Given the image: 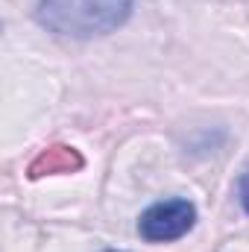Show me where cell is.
Wrapping results in <instances>:
<instances>
[{"label": "cell", "mask_w": 249, "mask_h": 252, "mask_svg": "<svg viewBox=\"0 0 249 252\" xmlns=\"http://www.w3.org/2000/svg\"><path fill=\"white\" fill-rule=\"evenodd\" d=\"M238 196H241V205H244V211L249 214V170L241 176V182H238Z\"/></svg>", "instance_id": "277c9868"}, {"label": "cell", "mask_w": 249, "mask_h": 252, "mask_svg": "<svg viewBox=\"0 0 249 252\" xmlns=\"http://www.w3.org/2000/svg\"><path fill=\"white\" fill-rule=\"evenodd\" d=\"M196 223V208L187 199H164L150 205L141 220H138V232L144 241L150 244H170L187 235Z\"/></svg>", "instance_id": "7a4b0ae2"}, {"label": "cell", "mask_w": 249, "mask_h": 252, "mask_svg": "<svg viewBox=\"0 0 249 252\" xmlns=\"http://www.w3.org/2000/svg\"><path fill=\"white\" fill-rule=\"evenodd\" d=\"M106 252H121V250H106Z\"/></svg>", "instance_id": "5b68a950"}, {"label": "cell", "mask_w": 249, "mask_h": 252, "mask_svg": "<svg viewBox=\"0 0 249 252\" xmlns=\"http://www.w3.org/2000/svg\"><path fill=\"white\" fill-rule=\"evenodd\" d=\"M132 15V0H38L35 21L70 38L109 35Z\"/></svg>", "instance_id": "6da1fadb"}, {"label": "cell", "mask_w": 249, "mask_h": 252, "mask_svg": "<svg viewBox=\"0 0 249 252\" xmlns=\"http://www.w3.org/2000/svg\"><path fill=\"white\" fill-rule=\"evenodd\" d=\"M82 167V156L73 147H47L30 161V179L38 176H53V173H73Z\"/></svg>", "instance_id": "3957f363"}]
</instances>
